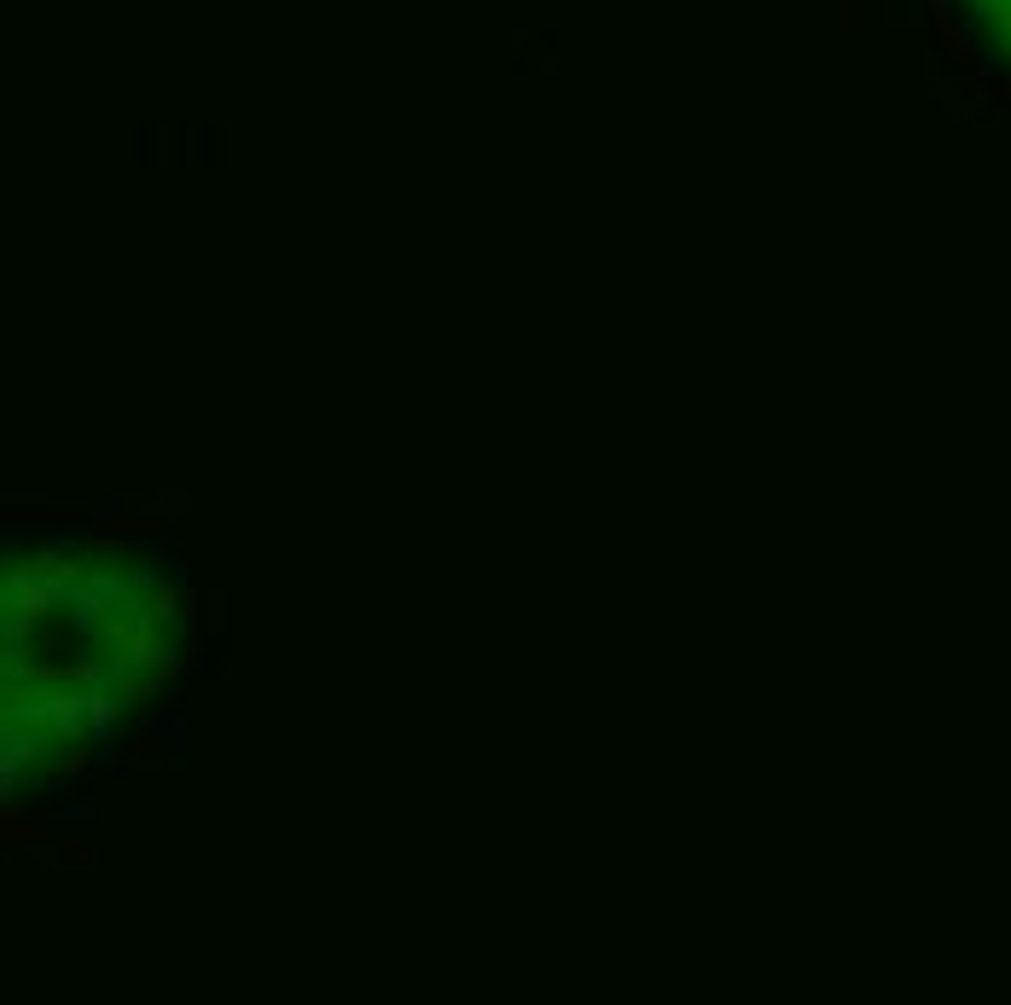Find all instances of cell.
<instances>
[{
  "instance_id": "obj_1",
  "label": "cell",
  "mask_w": 1011,
  "mask_h": 1005,
  "mask_svg": "<svg viewBox=\"0 0 1011 1005\" xmlns=\"http://www.w3.org/2000/svg\"><path fill=\"white\" fill-rule=\"evenodd\" d=\"M953 12L965 18V29L988 59L1011 64V0H953Z\"/></svg>"
}]
</instances>
